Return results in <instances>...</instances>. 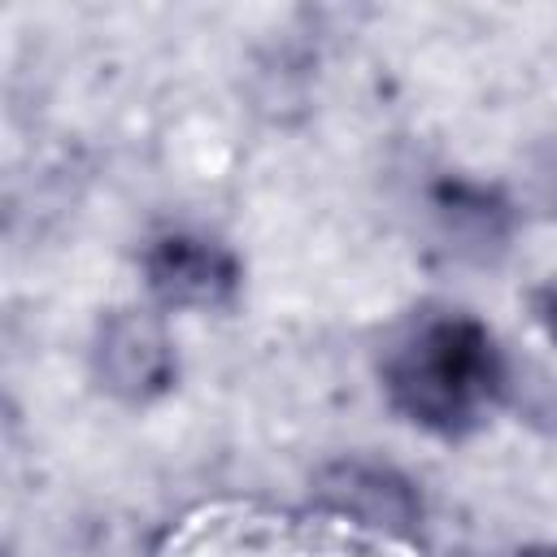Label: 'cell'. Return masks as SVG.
<instances>
[{"label":"cell","mask_w":557,"mask_h":557,"mask_svg":"<svg viewBox=\"0 0 557 557\" xmlns=\"http://www.w3.org/2000/svg\"><path fill=\"white\" fill-rule=\"evenodd\" d=\"M379 379L400 418L461 440L487 422L509 387L496 335L466 309H418L379 352Z\"/></svg>","instance_id":"6da1fadb"},{"label":"cell","mask_w":557,"mask_h":557,"mask_svg":"<svg viewBox=\"0 0 557 557\" xmlns=\"http://www.w3.org/2000/svg\"><path fill=\"white\" fill-rule=\"evenodd\" d=\"M144 283L161 309H226L239 292L235 252L205 231H165L144 248Z\"/></svg>","instance_id":"7a4b0ae2"},{"label":"cell","mask_w":557,"mask_h":557,"mask_svg":"<svg viewBox=\"0 0 557 557\" xmlns=\"http://www.w3.org/2000/svg\"><path fill=\"white\" fill-rule=\"evenodd\" d=\"M91 366L100 387L126 405H148L165 396L178 374L174 339L165 322L148 309H113L96 331Z\"/></svg>","instance_id":"3957f363"},{"label":"cell","mask_w":557,"mask_h":557,"mask_svg":"<svg viewBox=\"0 0 557 557\" xmlns=\"http://www.w3.org/2000/svg\"><path fill=\"white\" fill-rule=\"evenodd\" d=\"M318 500L361 527H379L392 535H409L413 522L422 518V505L413 496V487L387 470V466H370V461H339L318 479Z\"/></svg>","instance_id":"277c9868"},{"label":"cell","mask_w":557,"mask_h":557,"mask_svg":"<svg viewBox=\"0 0 557 557\" xmlns=\"http://www.w3.org/2000/svg\"><path fill=\"white\" fill-rule=\"evenodd\" d=\"M531 318H535V322H540V331L557 344V274L531 292Z\"/></svg>","instance_id":"5b68a950"},{"label":"cell","mask_w":557,"mask_h":557,"mask_svg":"<svg viewBox=\"0 0 557 557\" xmlns=\"http://www.w3.org/2000/svg\"><path fill=\"white\" fill-rule=\"evenodd\" d=\"M522 557H557V544H548V548H527Z\"/></svg>","instance_id":"8992f818"}]
</instances>
